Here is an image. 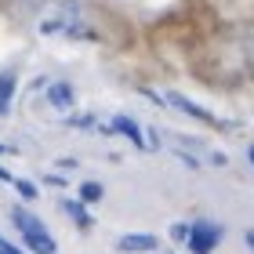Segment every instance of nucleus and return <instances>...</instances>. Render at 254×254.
<instances>
[{"instance_id": "1", "label": "nucleus", "mask_w": 254, "mask_h": 254, "mask_svg": "<svg viewBox=\"0 0 254 254\" xmlns=\"http://www.w3.org/2000/svg\"><path fill=\"white\" fill-rule=\"evenodd\" d=\"M11 222H15L18 236H22V247L29 254H59V244H55V236L48 233V225H44L26 203L11 207Z\"/></svg>"}, {"instance_id": "2", "label": "nucleus", "mask_w": 254, "mask_h": 254, "mask_svg": "<svg viewBox=\"0 0 254 254\" xmlns=\"http://www.w3.org/2000/svg\"><path fill=\"white\" fill-rule=\"evenodd\" d=\"M218 244H222V225H218V222H207V218L189 222V240H186V247H189L192 254H211Z\"/></svg>"}, {"instance_id": "3", "label": "nucleus", "mask_w": 254, "mask_h": 254, "mask_svg": "<svg viewBox=\"0 0 254 254\" xmlns=\"http://www.w3.org/2000/svg\"><path fill=\"white\" fill-rule=\"evenodd\" d=\"M117 251L120 254H149V251H160V240L153 233H124L117 240Z\"/></svg>"}, {"instance_id": "4", "label": "nucleus", "mask_w": 254, "mask_h": 254, "mask_svg": "<svg viewBox=\"0 0 254 254\" xmlns=\"http://www.w3.org/2000/svg\"><path fill=\"white\" fill-rule=\"evenodd\" d=\"M109 131H117V134H124L127 142H131L134 149H149L145 145V134H142V127H138L131 117H113V124H109Z\"/></svg>"}, {"instance_id": "5", "label": "nucleus", "mask_w": 254, "mask_h": 254, "mask_svg": "<svg viewBox=\"0 0 254 254\" xmlns=\"http://www.w3.org/2000/svg\"><path fill=\"white\" fill-rule=\"evenodd\" d=\"M62 211L73 218V225H76V229H91V225H95V218H91L87 203H80V200H62Z\"/></svg>"}, {"instance_id": "6", "label": "nucleus", "mask_w": 254, "mask_h": 254, "mask_svg": "<svg viewBox=\"0 0 254 254\" xmlns=\"http://www.w3.org/2000/svg\"><path fill=\"white\" fill-rule=\"evenodd\" d=\"M167 102H171V106H175V109L189 113V117H196V120H203V124H214V127H218V120L211 117V113H207V109H200V106H192L189 98H182V95H167Z\"/></svg>"}, {"instance_id": "7", "label": "nucleus", "mask_w": 254, "mask_h": 254, "mask_svg": "<svg viewBox=\"0 0 254 254\" xmlns=\"http://www.w3.org/2000/svg\"><path fill=\"white\" fill-rule=\"evenodd\" d=\"M11 98H15V73H0V117L11 113Z\"/></svg>"}, {"instance_id": "8", "label": "nucleus", "mask_w": 254, "mask_h": 254, "mask_svg": "<svg viewBox=\"0 0 254 254\" xmlns=\"http://www.w3.org/2000/svg\"><path fill=\"white\" fill-rule=\"evenodd\" d=\"M48 102L55 109H73V87L69 84H51L48 87Z\"/></svg>"}, {"instance_id": "9", "label": "nucleus", "mask_w": 254, "mask_h": 254, "mask_svg": "<svg viewBox=\"0 0 254 254\" xmlns=\"http://www.w3.org/2000/svg\"><path fill=\"white\" fill-rule=\"evenodd\" d=\"M102 196H106V186H102V182H84V186L76 189V200L80 203H98Z\"/></svg>"}, {"instance_id": "10", "label": "nucleus", "mask_w": 254, "mask_h": 254, "mask_svg": "<svg viewBox=\"0 0 254 254\" xmlns=\"http://www.w3.org/2000/svg\"><path fill=\"white\" fill-rule=\"evenodd\" d=\"M11 186H15V192H18V196H22V200H26V203H33V200H37V196H40L37 182H29V178H15V182H11Z\"/></svg>"}, {"instance_id": "11", "label": "nucleus", "mask_w": 254, "mask_h": 254, "mask_svg": "<svg viewBox=\"0 0 254 254\" xmlns=\"http://www.w3.org/2000/svg\"><path fill=\"white\" fill-rule=\"evenodd\" d=\"M171 240L186 244V240H189V225H186V222H175V225H171Z\"/></svg>"}, {"instance_id": "12", "label": "nucleus", "mask_w": 254, "mask_h": 254, "mask_svg": "<svg viewBox=\"0 0 254 254\" xmlns=\"http://www.w3.org/2000/svg\"><path fill=\"white\" fill-rule=\"evenodd\" d=\"M0 254H29L26 247H15V244H7V240H0Z\"/></svg>"}, {"instance_id": "13", "label": "nucleus", "mask_w": 254, "mask_h": 254, "mask_svg": "<svg viewBox=\"0 0 254 254\" xmlns=\"http://www.w3.org/2000/svg\"><path fill=\"white\" fill-rule=\"evenodd\" d=\"M44 186H59V189H62V186H65V178H62V175H55V171H51V175L44 178Z\"/></svg>"}, {"instance_id": "14", "label": "nucleus", "mask_w": 254, "mask_h": 254, "mask_svg": "<svg viewBox=\"0 0 254 254\" xmlns=\"http://www.w3.org/2000/svg\"><path fill=\"white\" fill-rule=\"evenodd\" d=\"M0 182H15V175H11V171H7L4 164H0Z\"/></svg>"}, {"instance_id": "15", "label": "nucleus", "mask_w": 254, "mask_h": 254, "mask_svg": "<svg viewBox=\"0 0 254 254\" xmlns=\"http://www.w3.org/2000/svg\"><path fill=\"white\" fill-rule=\"evenodd\" d=\"M244 240H247V247L254 251V229H247V233H244Z\"/></svg>"}, {"instance_id": "16", "label": "nucleus", "mask_w": 254, "mask_h": 254, "mask_svg": "<svg viewBox=\"0 0 254 254\" xmlns=\"http://www.w3.org/2000/svg\"><path fill=\"white\" fill-rule=\"evenodd\" d=\"M247 160H251V164H254V145H251V149H247Z\"/></svg>"}, {"instance_id": "17", "label": "nucleus", "mask_w": 254, "mask_h": 254, "mask_svg": "<svg viewBox=\"0 0 254 254\" xmlns=\"http://www.w3.org/2000/svg\"><path fill=\"white\" fill-rule=\"evenodd\" d=\"M4 153H11V149H7V145H0V156H4Z\"/></svg>"}]
</instances>
